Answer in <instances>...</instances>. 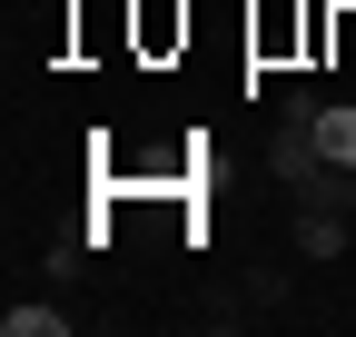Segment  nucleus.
I'll list each match as a JSON object with an SVG mask.
<instances>
[{
    "mask_svg": "<svg viewBox=\"0 0 356 337\" xmlns=\"http://www.w3.org/2000/svg\"><path fill=\"white\" fill-rule=\"evenodd\" d=\"M287 228H297V258H307V268H337V258H346V238H356L337 208H297Z\"/></svg>",
    "mask_w": 356,
    "mask_h": 337,
    "instance_id": "f257e3e1",
    "label": "nucleus"
},
{
    "mask_svg": "<svg viewBox=\"0 0 356 337\" xmlns=\"http://www.w3.org/2000/svg\"><path fill=\"white\" fill-rule=\"evenodd\" d=\"M129 40H139V60H168V50H188V10H178V0H139Z\"/></svg>",
    "mask_w": 356,
    "mask_h": 337,
    "instance_id": "f03ea898",
    "label": "nucleus"
},
{
    "mask_svg": "<svg viewBox=\"0 0 356 337\" xmlns=\"http://www.w3.org/2000/svg\"><path fill=\"white\" fill-rule=\"evenodd\" d=\"M0 337H70V308H50V298H20V308H0Z\"/></svg>",
    "mask_w": 356,
    "mask_h": 337,
    "instance_id": "7ed1b4c3",
    "label": "nucleus"
},
{
    "mask_svg": "<svg viewBox=\"0 0 356 337\" xmlns=\"http://www.w3.org/2000/svg\"><path fill=\"white\" fill-rule=\"evenodd\" d=\"M317 149H327L337 168H356V100H327V109H317Z\"/></svg>",
    "mask_w": 356,
    "mask_h": 337,
    "instance_id": "20e7f679",
    "label": "nucleus"
},
{
    "mask_svg": "<svg viewBox=\"0 0 356 337\" xmlns=\"http://www.w3.org/2000/svg\"><path fill=\"white\" fill-rule=\"evenodd\" d=\"M327 60L356 70V0H337V10H327Z\"/></svg>",
    "mask_w": 356,
    "mask_h": 337,
    "instance_id": "39448f33",
    "label": "nucleus"
},
{
    "mask_svg": "<svg viewBox=\"0 0 356 337\" xmlns=\"http://www.w3.org/2000/svg\"><path fill=\"white\" fill-rule=\"evenodd\" d=\"M287 288H297L287 268H257V288H248V308H257V318H267V308H287Z\"/></svg>",
    "mask_w": 356,
    "mask_h": 337,
    "instance_id": "423d86ee",
    "label": "nucleus"
}]
</instances>
